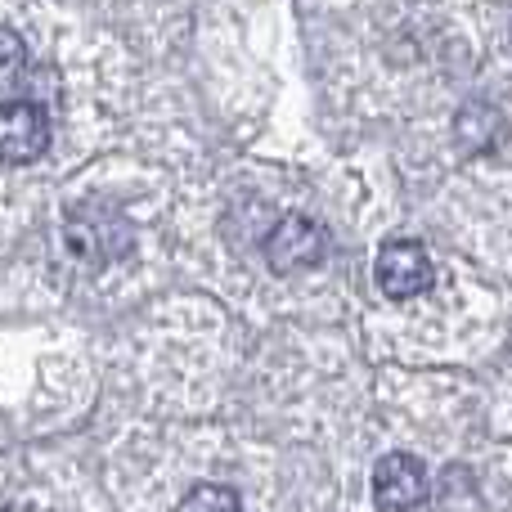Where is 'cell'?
<instances>
[{
    "instance_id": "obj_2",
    "label": "cell",
    "mask_w": 512,
    "mask_h": 512,
    "mask_svg": "<svg viewBox=\"0 0 512 512\" xmlns=\"http://www.w3.org/2000/svg\"><path fill=\"white\" fill-rule=\"evenodd\" d=\"M328 230L315 221V216H283L274 221V230L265 234V261H270L274 274H306V270H319L328 261Z\"/></svg>"
},
{
    "instance_id": "obj_1",
    "label": "cell",
    "mask_w": 512,
    "mask_h": 512,
    "mask_svg": "<svg viewBox=\"0 0 512 512\" xmlns=\"http://www.w3.org/2000/svg\"><path fill=\"white\" fill-rule=\"evenodd\" d=\"M63 248L77 256L81 265L99 270V265H108L113 256H122L126 248H131L126 216L117 212L113 203H99V198L77 203L68 216H63Z\"/></svg>"
},
{
    "instance_id": "obj_3",
    "label": "cell",
    "mask_w": 512,
    "mask_h": 512,
    "mask_svg": "<svg viewBox=\"0 0 512 512\" xmlns=\"http://www.w3.org/2000/svg\"><path fill=\"white\" fill-rule=\"evenodd\" d=\"M373 274H378V288L387 292L391 301H409V297H423V292L432 288L436 265L418 239H391L378 248Z\"/></svg>"
},
{
    "instance_id": "obj_4",
    "label": "cell",
    "mask_w": 512,
    "mask_h": 512,
    "mask_svg": "<svg viewBox=\"0 0 512 512\" xmlns=\"http://www.w3.org/2000/svg\"><path fill=\"white\" fill-rule=\"evenodd\" d=\"M50 149V117L32 99L0 104V167H27Z\"/></svg>"
},
{
    "instance_id": "obj_5",
    "label": "cell",
    "mask_w": 512,
    "mask_h": 512,
    "mask_svg": "<svg viewBox=\"0 0 512 512\" xmlns=\"http://www.w3.org/2000/svg\"><path fill=\"white\" fill-rule=\"evenodd\" d=\"M427 490H432V477H427V463L418 454H382L378 468H373V499L387 512H414L427 504Z\"/></svg>"
},
{
    "instance_id": "obj_6",
    "label": "cell",
    "mask_w": 512,
    "mask_h": 512,
    "mask_svg": "<svg viewBox=\"0 0 512 512\" xmlns=\"http://www.w3.org/2000/svg\"><path fill=\"white\" fill-rule=\"evenodd\" d=\"M176 512H248V508H243V499L234 495L230 486H212V481H207V486L189 490Z\"/></svg>"
},
{
    "instance_id": "obj_7",
    "label": "cell",
    "mask_w": 512,
    "mask_h": 512,
    "mask_svg": "<svg viewBox=\"0 0 512 512\" xmlns=\"http://www.w3.org/2000/svg\"><path fill=\"white\" fill-rule=\"evenodd\" d=\"M23 72H27V45H23V36L9 32V27H0V90L14 86Z\"/></svg>"
}]
</instances>
